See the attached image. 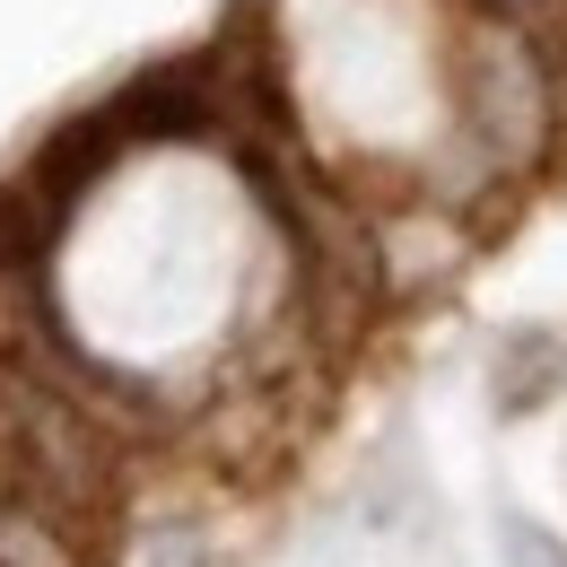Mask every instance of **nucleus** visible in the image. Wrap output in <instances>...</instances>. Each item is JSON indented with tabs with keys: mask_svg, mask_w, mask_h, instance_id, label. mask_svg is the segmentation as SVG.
Masks as SVG:
<instances>
[{
	"mask_svg": "<svg viewBox=\"0 0 567 567\" xmlns=\"http://www.w3.org/2000/svg\"><path fill=\"white\" fill-rule=\"evenodd\" d=\"M559 384H567V341H559V332L524 323V332H506V341H497V375H489V393H497V411H506V420L542 411Z\"/></svg>",
	"mask_w": 567,
	"mask_h": 567,
	"instance_id": "1",
	"label": "nucleus"
},
{
	"mask_svg": "<svg viewBox=\"0 0 567 567\" xmlns=\"http://www.w3.org/2000/svg\"><path fill=\"white\" fill-rule=\"evenodd\" d=\"M497 559L506 567H567V542L550 524H533L524 506H506V515H497Z\"/></svg>",
	"mask_w": 567,
	"mask_h": 567,
	"instance_id": "2",
	"label": "nucleus"
},
{
	"mask_svg": "<svg viewBox=\"0 0 567 567\" xmlns=\"http://www.w3.org/2000/svg\"><path fill=\"white\" fill-rule=\"evenodd\" d=\"M148 567H210V542L184 533V524H166V533H148Z\"/></svg>",
	"mask_w": 567,
	"mask_h": 567,
	"instance_id": "3",
	"label": "nucleus"
}]
</instances>
